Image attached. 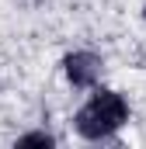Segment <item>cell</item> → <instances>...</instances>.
<instances>
[{"label": "cell", "mask_w": 146, "mask_h": 149, "mask_svg": "<svg viewBox=\"0 0 146 149\" xmlns=\"http://www.w3.org/2000/svg\"><path fill=\"white\" fill-rule=\"evenodd\" d=\"M18 146H52V135L49 132H28L18 139Z\"/></svg>", "instance_id": "3"}, {"label": "cell", "mask_w": 146, "mask_h": 149, "mask_svg": "<svg viewBox=\"0 0 146 149\" xmlns=\"http://www.w3.org/2000/svg\"><path fill=\"white\" fill-rule=\"evenodd\" d=\"M77 132L84 139H108L111 132H118L129 121V104L122 94L115 90H98L80 111H77Z\"/></svg>", "instance_id": "1"}, {"label": "cell", "mask_w": 146, "mask_h": 149, "mask_svg": "<svg viewBox=\"0 0 146 149\" xmlns=\"http://www.w3.org/2000/svg\"><path fill=\"white\" fill-rule=\"evenodd\" d=\"M143 17H146V7H143Z\"/></svg>", "instance_id": "4"}, {"label": "cell", "mask_w": 146, "mask_h": 149, "mask_svg": "<svg viewBox=\"0 0 146 149\" xmlns=\"http://www.w3.org/2000/svg\"><path fill=\"white\" fill-rule=\"evenodd\" d=\"M63 70H66V80L73 87H94L101 70H105V63L94 52H73V56L63 59Z\"/></svg>", "instance_id": "2"}]
</instances>
